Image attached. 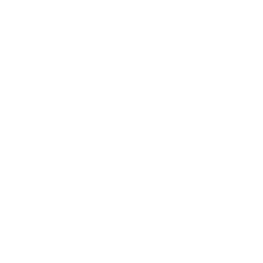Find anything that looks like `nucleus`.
I'll return each mask as SVG.
<instances>
[]
</instances>
